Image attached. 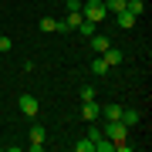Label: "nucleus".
I'll return each instance as SVG.
<instances>
[{
  "instance_id": "obj_1",
  "label": "nucleus",
  "mask_w": 152,
  "mask_h": 152,
  "mask_svg": "<svg viewBox=\"0 0 152 152\" xmlns=\"http://www.w3.org/2000/svg\"><path fill=\"white\" fill-rule=\"evenodd\" d=\"M105 14H108L105 0H88V4H81V17H85V20H91V24L105 20Z\"/></svg>"
},
{
  "instance_id": "obj_2",
  "label": "nucleus",
  "mask_w": 152,
  "mask_h": 152,
  "mask_svg": "<svg viewBox=\"0 0 152 152\" xmlns=\"http://www.w3.org/2000/svg\"><path fill=\"white\" fill-rule=\"evenodd\" d=\"M105 139H112V142H125V135H129V125H125L122 118H115V122H108L105 125V132H102Z\"/></svg>"
},
{
  "instance_id": "obj_3",
  "label": "nucleus",
  "mask_w": 152,
  "mask_h": 152,
  "mask_svg": "<svg viewBox=\"0 0 152 152\" xmlns=\"http://www.w3.org/2000/svg\"><path fill=\"white\" fill-rule=\"evenodd\" d=\"M17 105H20V112L27 115V118H37V98H34V95H20Z\"/></svg>"
},
{
  "instance_id": "obj_4",
  "label": "nucleus",
  "mask_w": 152,
  "mask_h": 152,
  "mask_svg": "<svg viewBox=\"0 0 152 152\" xmlns=\"http://www.w3.org/2000/svg\"><path fill=\"white\" fill-rule=\"evenodd\" d=\"M44 139H48V132H44L41 125H34V129H31V152H41L44 149Z\"/></svg>"
},
{
  "instance_id": "obj_5",
  "label": "nucleus",
  "mask_w": 152,
  "mask_h": 152,
  "mask_svg": "<svg viewBox=\"0 0 152 152\" xmlns=\"http://www.w3.org/2000/svg\"><path fill=\"white\" fill-rule=\"evenodd\" d=\"M98 115H102V108H98L95 102H81V118H85V122H95Z\"/></svg>"
},
{
  "instance_id": "obj_6",
  "label": "nucleus",
  "mask_w": 152,
  "mask_h": 152,
  "mask_svg": "<svg viewBox=\"0 0 152 152\" xmlns=\"http://www.w3.org/2000/svg\"><path fill=\"white\" fill-rule=\"evenodd\" d=\"M91 48H95V54H105V51L112 48V41L105 37V34H91Z\"/></svg>"
},
{
  "instance_id": "obj_7",
  "label": "nucleus",
  "mask_w": 152,
  "mask_h": 152,
  "mask_svg": "<svg viewBox=\"0 0 152 152\" xmlns=\"http://www.w3.org/2000/svg\"><path fill=\"white\" fill-rule=\"evenodd\" d=\"M102 58H105V64H108V68H115V64H122V51H118V48H108V51H105Z\"/></svg>"
},
{
  "instance_id": "obj_8",
  "label": "nucleus",
  "mask_w": 152,
  "mask_h": 152,
  "mask_svg": "<svg viewBox=\"0 0 152 152\" xmlns=\"http://www.w3.org/2000/svg\"><path fill=\"white\" fill-rule=\"evenodd\" d=\"M115 17H118V27H125V31H129V27H135V20H139V17H132L129 10H118Z\"/></svg>"
},
{
  "instance_id": "obj_9",
  "label": "nucleus",
  "mask_w": 152,
  "mask_h": 152,
  "mask_svg": "<svg viewBox=\"0 0 152 152\" xmlns=\"http://www.w3.org/2000/svg\"><path fill=\"white\" fill-rule=\"evenodd\" d=\"M125 10H129L132 17H142V14H145V4H142V0H129V4H125Z\"/></svg>"
},
{
  "instance_id": "obj_10",
  "label": "nucleus",
  "mask_w": 152,
  "mask_h": 152,
  "mask_svg": "<svg viewBox=\"0 0 152 152\" xmlns=\"http://www.w3.org/2000/svg\"><path fill=\"white\" fill-rule=\"evenodd\" d=\"M91 75H95V78L108 75V64H105V58H95V61H91Z\"/></svg>"
},
{
  "instance_id": "obj_11",
  "label": "nucleus",
  "mask_w": 152,
  "mask_h": 152,
  "mask_svg": "<svg viewBox=\"0 0 152 152\" xmlns=\"http://www.w3.org/2000/svg\"><path fill=\"white\" fill-rule=\"evenodd\" d=\"M139 118H142V115H139L135 108H122V122H125V125H135Z\"/></svg>"
},
{
  "instance_id": "obj_12",
  "label": "nucleus",
  "mask_w": 152,
  "mask_h": 152,
  "mask_svg": "<svg viewBox=\"0 0 152 152\" xmlns=\"http://www.w3.org/2000/svg\"><path fill=\"white\" fill-rule=\"evenodd\" d=\"M75 152H95V142L88 139V135H85V139H78V142H75Z\"/></svg>"
},
{
  "instance_id": "obj_13",
  "label": "nucleus",
  "mask_w": 152,
  "mask_h": 152,
  "mask_svg": "<svg viewBox=\"0 0 152 152\" xmlns=\"http://www.w3.org/2000/svg\"><path fill=\"white\" fill-rule=\"evenodd\" d=\"M102 115L108 122H115V118H122V108H118V105H108V108H102Z\"/></svg>"
},
{
  "instance_id": "obj_14",
  "label": "nucleus",
  "mask_w": 152,
  "mask_h": 152,
  "mask_svg": "<svg viewBox=\"0 0 152 152\" xmlns=\"http://www.w3.org/2000/svg\"><path fill=\"white\" fill-rule=\"evenodd\" d=\"M125 4H129V0H105L108 14H118V10H125Z\"/></svg>"
},
{
  "instance_id": "obj_15",
  "label": "nucleus",
  "mask_w": 152,
  "mask_h": 152,
  "mask_svg": "<svg viewBox=\"0 0 152 152\" xmlns=\"http://www.w3.org/2000/svg\"><path fill=\"white\" fill-rule=\"evenodd\" d=\"M41 31H44V34L58 31V20H54V17H41Z\"/></svg>"
},
{
  "instance_id": "obj_16",
  "label": "nucleus",
  "mask_w": 152,
  "mask_h": 152,
  "mask_svg": "<svg viewBox=\"0 0 152 152\" xmlns=\"http://www.w3.org/2000/svg\"><path fill=\"white\" fill-rule=\"evenodd\" d=\"M81 102H95V88H81Z\"/></svg>"
},
{
  "instance_id": "obj_17",
  "label": "nucleus",
  "mask_w": 152,
  "mask_h": 152,
  "mask_svg": "<svg viewBox=\"0 0 152 152\" xmlns=\"http://www.w3.org/2000/svg\"><path fill=\"white\" fill-rule=\"evenodd\" d=\"M78 31H81V34H88V37H91V34H95V24H91V20H85V24H81V27H78Z\"/></svg>"
},
{
  "instance_id": "obj_18",
  "label": "nucleus",
  "mask_w": 152,
  "mask_h": 152,
  "mask_svg": "<svg viewBox=\"0 0 152 152\" xmlns=\"http://www.w3.org/2000/svg\"><path fill=\"white\" fill-rule=\"evenodd\" d=\"M64 10H81V0H68V4H64Z\"/></svg>"
}]
</instances>
